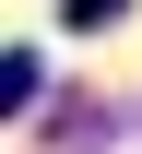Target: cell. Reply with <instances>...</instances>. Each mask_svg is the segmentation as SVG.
Masks as SVG:
<instances>
[{"mask_svg": "<svg viewBox=\"0 0 142 154\" xmlns=\"http://www.w3.org/2000/svg\"><path fill=\"white\" fill-rule=\"evenodd\" d=\"M36 95V48H0V107H24Z\"/></svg>", "mask_w": 142, "mask_h": 154, "instance_id": "obj_1", "label": "cell"}, {"mask_svg": "<svg viewBox=\"0 0 142 154\" xmlns=\"http://www.w3.org/2000/svg\"><path fill=\"white\" fill-rule=\"evenodd\" d=\"M119 12H130V0H71V24H83V36H107Z\"/></svg>", "mask_w": 142, "mask_h": 154, "instance_id": "obj_2", "label": "cell"}]
</instances>
